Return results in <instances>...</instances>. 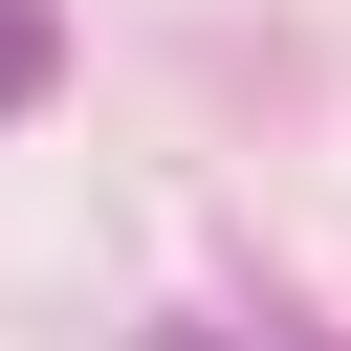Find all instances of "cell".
<instances>
[{
  "label": "cell",
  "mask_w": 351,
  "mask_h": 351,
  "mask_svg": "<svg viewBox=\"0 0 351 351\" xmlns=\"http://www.w3.org/2000/svg\"><path fill=\"white\" fill-rule=\"evenodd\" d=\"M44 66H66V22H44V0H0V110H44Z\"/></svg>",
  "instance_id": "1"
}]
</instances>
